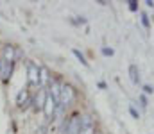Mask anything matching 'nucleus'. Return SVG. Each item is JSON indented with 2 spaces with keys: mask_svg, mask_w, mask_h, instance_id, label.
Returning <instances> with one entry per match:
<instances>
[{
  "mask_svg": "<svg viewBox=\"0 0 154 134\" xmlns=\"http://www.w3.org/2000/svg\"><path fill=\"white\" fill-rule=\"evenodd\" d=\"M56 109H57V102L47 93V100H45V106H43V113H45V116H47V118H54Z\"/></svg>",
  "mask_w": 154,
  "mask_h": 134,
  "instance_id": "obj_2",
  "label": "nucleus"
},
{
  "mask_svg": "<svg viewBox=\"0 0 154 134\" xmlns=\"http://www.w3.org/2000/svg\"><path fill=\"white\" fill-rule=\"evenodd\" d=\"M142 20H143V25L147 27V25H149V18H147V14H142Z\"/></svg>",
  "mask_w": 154,
  "mask_h": 134,
  "instance_id": "obj_15",
  "label": "nucleus"
},
{
  "mask_svg": "<svg viewBox=\"0 0 154 134\" xmlns=\"http://www.w3.org/2000/svg\"><path fill=\"white\" fill-rule=\"evenodd\" d=\"M16 104H18L20 107H25V106H29V104H31V98H29V91H27V89H22V91H18Z\"/></svg>",
  "mask_w": 154,
  "mask_h": 134,
  "instance_id": "obj_6",
  "label": "nucleus"
},
{
  "mask_svg": "<svg viewBox=\"0 0 154 134\" xmlns=\"http://www.w3.org/2000/svg\"><path fill=\"white\" fill-rule=\"evenodd\" d=\"M136 5H138L136 2H129V7H131V11H136Z\"/></svg>",
  "mask_w": 154,
  "mask_h": 134,
  "instance_id": "obj_17",
  "label": "nucleus"
},
{
  "mask_svg": "<svg viewBox=\"0 0 154 134\" xmlns=\"http://www.w3.org/2000/svg\"><path fill=\"white\" fill-rule=\"evenodd\" d=\"M74 54H75L77 57H79V59H81V63H82V64H86V59H84V57H82V55H81V54H79V50H74Z\"/></svg>",
  "mask_w": 154,
  "mask_h": 134,
  "instance_id": "obj_14",
  "label": "nucleus"
},
{
  "mask_svg": "<svg viewBox=\"0 0 154 134\" xmlns=\"http://www.w3.org/2000/svg\"><path fill=\"white\" fill-rule=\"evenodd\" d=\"M11 72H13V63H4L0 81H7V79H9V75H11Z\"/></svg>",
  "mask_w": 154,
  "mask_h": 134,
  "instance_id": "obj_10",
  "label": "nucleus"
},
{
  "mask_svg": "<svg viewBox=\"0 0 154 134\" xmlns=\"http://www.w3.org/2000/svg\"><path fill=\"white\" fill-rule=\"evenodd\" d=\"M129 75H131V81L133 82H138L140 81V73H138L136 66H129Z\"/></svg>",
  "mask_w": 154,
  "mask_h": 134,
  "instance_id": "obj_11",
  "label": "nucleus"
},
{
  "mask_svg": "<svg viewBox=\"0 0 154 134\" xmlns=\"http://www.w3.org/2000/svg\"><path fill=\"white\" fill-rule=\"evenodd\" d=\"M14 55H16V50L13 48V46H9V45H5L4 46V50H2V61L4 63H14Z\"/></svg>",
  "mask_w": 154,
  "mask_h": 134,
  "instance_id": "obj_4",
  "label": "nucleus"
},
{
  "mask_svg": "<svg viewBox=\"0 0 154 134\" xmlns=\"http://www.w3.org/2000/svg\"><path fill=\"white\" fill-rule=\"evenodd\" d=\"M93 133H95L93 125H86V127H81V131H79V134H93Z\"/></svg>",
  "mask_w": 154,
  "mask_h": 134,
  "instance_id": "obj_12",
  "label": "nucleus"
},
{
  "mask_svg": "<svg viewBox=\"0 0 154 134\" xmlns=\"http://www.w3.org/2000/svg\"><path fill=\"white\" fill-rule=\"evenodd\" d=\"M129 111H131V115H133V116H134V118H138V113H136V109H134V107H133V106H131V107H129Z\"/></svg>",
  "mask_w": 154,
  "mask_h": 134,
  "instance_id": "obj_16",
  "label": "nucleus"
},
{
  "mask_svg": "<svg viewBox=\"0 0 154 134\" xmlns=\"http://www.w3.org/2000/svg\"><path fill=\"white\" fill-rule=\"evenodd\" d=\"M102 54H104V55H113V54H115V50H113V48H109V46H106V48H102Z\"/></svg>",
  "mask_w": 154,
  "mask_h": 134,
  "instance_id": "obj_13",
  "label": "nucleus"
},
{
  "mask_svg": "<svg viewBox=\"0 0 154 134\" xmlns=\"http://www.w3.org/2000/svg\"><path fill=\"white\" fill-rule=\"evenodd\" d=\"M2 68H4V61H2V57H0V75H2Z\"/></svg>",
  "mask_w": 154,
  "mask_h": 134,
  "instance_id": "obj_18",
  "label": "nucleus"
},
{
  "mask_svg": "<svg viewBox=\"0 0 154 134\" xmlns=\"http://www.w3.org/2000/svg\"><path fill=\"white\" fill-rule=\"evenodd\" d=\"M74 97H75V93H74L72 86L65 84V86L61 88V95H59V104H61V107L68 106V104H70V102L74 100Z\"/></svg>",
  "mask_w": 154,
  "mask_h": 134,
  "instance_id": "obj_1",
  "label": "nucleus"
},
{
  "mask_svg": "<svg viewBox=\"0 0 154 134\" xmlns=\"http://www.w3.org/2000/svg\"><path fill=\"white\" fill-rule=\"evenodd\" d=\"M61 84L57 82V81H50V84H48V95L56 100V102H59V95H61Z\"/></svg>",
  "mask_w": 154,
  "mask_h": 134,
  "instance_id": "obj_5",
  "label": "nucleus"
},
{
  "mask_svg": "<svg viewBox=\"0 0 154 134\" xmlns=\"http://www.w3.org/2000/svg\"><path fill=\"white\" fill-rule=\"evenodd\" d=\"M81 131V116H74L68 122V134H79Z\"/></svg>",
  "mask_w": 154,
  "mask_h": 134,
  "instance_id": "obj_7",
  "label": "nucleus"
},
{
  "mask_svg": "<svg viewBox=\"0 0 154 134\" xmlns=\"http://www.w3.org/2000/svg\"><path fill=\"white\" fill-rule=\"evenodd\" d=\"M27 79H29V84H32V86L39 84V66H36L34 63H31L27 66Z\"/></svg>",
  "mask_w": 154,
  "mask_h": 134,
  "instance_id": "obj_3",
  "label": "nucleus"
},
{
  "mask_svg": "<svg viewBox=\"0 0 154 134\" xmlns=\"http://www.w3.org/2000/svg\"><path fill=\"white\" fill-rule=\"evenodd\" d=\"M50 84V77H48V70L47 68H39V88H45Z\"/></svg>",
  "mask_w": 154,
  "mask_h": 134,
  "instance_id": "obj_8",
  "label": "nucleus"
},
{
  "mask_svg": "<svg viewBox=\"0 0 154 134\" xmlns=\"http://www.w3.org/2000/svg\"><path fill=\"white\" fill-rule=\"evenodd\" d=\"M45 100H47V91H45V89H39L38 95L34 97V104H36V107H38V109H43Z\"/></svg>",
  "mask_w": 154,
  "mask_h": 134,
  "instance_id": "obj_9",
  "label": "nucleus"
}]
</instances>
